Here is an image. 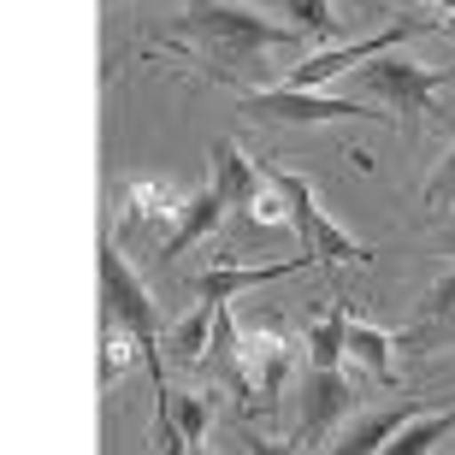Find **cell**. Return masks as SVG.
Listing matches in <instances>:
<instances>
[{
	"label": "cell",
	"instance_id": "1",
	"mask_svg": "<svg viewBox=\"0 0 455 455\" xmlns=\"http://www.w3.org/2000/svg\"><path fill=\"white\" fill-rule=\"evenodd\" d=\"M178 42H196L207 66L220 77H243V71H260V53L272 48H302L307 30L302 24H278V18L254 12V6H236V0H189L178 24H172Z\"/></svg>",
	"mask_w": 455,
	"mask_h": 455
},
{
	"label": "cell",
	"instance_id": "2",
	"mask_svg": "<svg viewBox=\"0 0 455 455\" xmlns=\"http://www.w3.org/2000/svg\"><path fill=\"white\" fill-rule=\"evenodd\" d=\"M260 166H267V178L278 189H284V202H290V225L302 231V249H314L320 260H361L367 267L372 260V249L361 243V236H349V225H338L331 213L320 207V189L307 184L302 172H290V166H278V160H267V154H254Z\"/></svg>",
	"mask_w": 455,
	"mask_h": 455
},
{
	"label": "cell",
	"instance_id": "3",
	"mask_svg": "<svg viewBox=\"0 0 455 455\" xmlns=\"http://www.w3.org/2000/svg\"><path fill=\"white\" fill-rule=\"evenodd\" d=\"M243 113L260 124H331V118H372V124H396L390 107H361L349 95H320V89H243Z\"/></svg>",
	"mask_w": 455,
	"mask_h": 455
},
{
	"label": "cell",
	"instance_id": "4",
	"mask_svg": "<svg viewBox=\"0 0 455 455\" xmlns=\"http://www.w3.org/2000/svg\"><path fill=\"white\" fill-rule=\"evenodd\" d=\"M101 307H107V320H118V325H131L136 338L148 343V372H154V385H160V314H154V296H148V284L136 278V267L124 260V249H118L113 236H101Z\"/></svg>",
	"mask_w": 455,
	"mask_h": 455
},
{
	"label": "cell",
	"instance_id": "5",
	"mask_svg": "<svg viewBox=\"0 0 455 455\" xmlns=\"http://www.w3.org/2000/svg\"><path fill=\"white\" fill-rule=\"evenodd\" d=\"M443 84H455V66L438 71V66H414V60H403V53L390 48V60H361L355 66V89H367V95H379V101L390 107L396 118H420L432 113V95H443Z\"/></svg>",
	"mask_w": 455,
	"mask_h": 455
},
{
	"label": "cell",
	"instance_id": "6",
	"mask_svg": "<svg viewBox=\"0 0 455 455\" xmlns=\"http://www.w3.org/2000/svg\"><path fill=\"white\" fill-rule=\"evenodd\" d=\"M236 355H243V372H249V390H260V396H278V385H284L290 372V325L278 307H254V314H236Z\"/></svg>",
	"mask_w": 455,
	"mask_h": 455
},
{
	"label": "cell",
	"instance_id": "7",
	"mask_svg": "<svg viewBox=\"0 0 455 455\" xmlns=\"http://www.w3.org/2000/svg\"><path fill=\"white\" fill-rule=\"evenodd\" d=\"M426 30H443V24H438V18H396V24H390V30H379V36H361V42H343V48L307 53L302 66L290 71V84H296V89H320V84H331V77H343L349 66L372 60V53H390L403 36H426Z\"/></svg>",
	"mask_w": 455,
	"mask_h": 455
},
{
	"label": "cell",
	"instance_id": "8",
	"mask_svg": "<svg viewBox=\"0 0 455 455\" xmlns=\"http://www.w3.org/2000/svg\"><path fill=\"white\" fill-rule=\"evenodd\" d=\"M355 414V385L343 367H307L302 372V443H325L338 432V420Z\"/></svg>",
	"mask_w": 455,
	"mask_h": 455
},
{
	"label": "cell",
	"instance_id": "9",
	"mask_svg": "<svg viewBox=\"0 0 455 455\" xmlns=\"http://www.w3.org/2000/svg\"><path fill=\"white\" fill-rule=\"evenodd\" d=\"M184 189L172 184V178H131V184L118 189V213H124V236L136 231H172L178 213H184Z\"/></svg>",
	"mask_w": 455,
	"mask_h": 455
},
{
	"label": "cell",
	"instance_id": "10",
	"mask_svg": "<svg viewBox=\"0 0 455 455\" xmlns=\"http://www.w3.org/2000/svg\"><path fill=\"white\" fill-rule=\"evenodd\" d=\"M231 207H236V196L220 184V178H213L207 189H196V196L184 202V213H178V225L166 231V243L154 249V254H160V267H166V260H178L184 249H196L202 236H213V231H220V220L231 213Z\"/></svg>",
	"mask_w": 455,
	"mask_h": 455
},
{
	"label": "cell",
	"instance_id": "11",
	"mask_svg": "<svg viewBox=\"0 0 455 455\" xmlns=\"http://www.w3.org/2000/svg\"><path fill=\"white\" fill-rule=\"evenodd\" d=\"M314 260H320V254L302 249V254H284V260H267V267H213V272H202V278H196V296H207V302H225V296H236V290L296 278V272H307Z\"/></svg>",
	"mask_w": 455,
	"mask_h": 455
},
{
	"label": "cell",
	"instance_id": "12",
	"mask_svg": "<svg viewBox=\"0 0 455 455\" xmlns=\"http://www.w3.org/2000/svg\"><path fill=\"white\" fill-rule=\"evenodd\" d=\"M207 420H213V408H207V396H196V390H166L160 396V438H166V450H189V443L207 438Z\"/></svg>",
	"mask_w": 455,
	"mask_h": 455
},
{
	"label": "cell",
	"instance_id": "13",
	"mask_svg": "<svg viewBox=\"0 0 455 455\" xmlns=\"http://www.w3.org/2000/svg\"><path fill=\"white\" fill-rule=\"evenodd\" d=\"M349 296H338V302L325 307V314H314V320L302 325V343H307V367H343V355H349Z\"/></svg>",
	"mask_w": 455,
	"mask_h": 455
},
{
	"label": "cell",
	"instance_id": "14",
	"mask_svg": "<svg viewBox=\"0 0 455 455\" xmlns=\"http://www.w3.org/2000/svg\"><path fill=\"white\" fill-rule=\"evenodd\" d=\"M420 414V403H396V408H379V414H367V420H349V432H343L331 450L338 455H367V450H385L396 432H403L408 420Z\"/></svg>",
	"mask_w": 455,
	"mask_h": 455
},
{
	"label": "cell",
	"instance_id": "15",
	"mask_svg": "<svg viewBox=\"0 0 455 455\" xmlns=\"http://www.w3.org/2000/svg\"><path fill=\"white\" fill-rule=\"evenodd\" d=\"M349 361L355 367H367V379H379V385H396V338L390 331H379V325L367 320H349Z\"/></svg>",
	"mask_w": 455,
	"mask_h": 455
},
{
	"label": "cell",
	"instance_id": "16",
	"mask_svg": "<svg viewBox=\"0 0 455 455\" xmlns=\"http://www.w3.org/2000/svg\"><path fill=\"white\" fill-rule=\"evenodd\" d=\"M213 320H220V302H196V314H184V320L172 325V361L178 367H207V349H213Z\"/></svg>",
	"mask_w": 455,
	"mask_h": 455
},
{
	"label": "cell",
	"instance_id": "17",
	"mask_svg": "<svg viewBox=\"0 0 455 455\" xmlns=\"http://www.w3.org/2000/svg\"><path fill=\"white\" fill-rule=\"evenodd\" d=\"M450 432H455V403L450 408H432V414H414V420L385 443V455H426V450H438Z\"/></svg>",
	"mask_w": 455,
	"mask_h": 455
},
{
	"label": "cell",
	"instance_id": "18",
	"mask_svg": "<svg viewBox=\"0 0 455 455\" xmlns=\"http://www.w3.org/2000/svg\"><path fill=\"white\" fill-rule=\"evenodd\" d=\"M136 355H148V343L136 338L131 325L107 320V331H101V385H118V379L131 372V361H136Z\"/></svg>",
	"mask_w": 455,
	"mask_h": 455
},
{
	"label": "cell",
	"instance_id": "19",
	"mask_svg": "<svg viewBox=\"0 0 455 455\" xmlns=\"http://www.w3.org/2000/svg\"><path fill=\"white\" fill-rule=\"evenodd\" d=\"M284 6L296 12V24H302L307 36H320V42H338L343 36V18H338L331 0H284Z\"/></svg>",
	"mask_w": 455,
	"mask_h": 455
},
{
	"label": "cell",
	"instance_id": "20",
	"mask_svg": "<svg viewBox=\"0 0 455 455\" xmlns=\"http://www.w3.org/2000/svg\"><path fill=\"white\" fill-rule=\"evenodd\" d=\"M455 320V267L443 272L438 284L420 296V307H414V325H450Z\"/></svg>",
	"mask_w": 455,
	"mask_h": 455
},
{
	"label": "cell",
	"instance_id": "21",
	"mask_svg": "<svg viewBox=\"0 0 455 455\" xmlns=\"http://www.w3.org/2000/svg\"><path fill=\"white\" fill-rule=\"evenodd\" d=\"M426 207H432V213H455V142L438 160V172L426 178Z\"/></svg>",
	"mask_w": 455,
	"mask_h": 455
},
{
	"label": "cell",
	"instance_id": "22",
	"mask_svg": "<svg viewBox=\"0 0 455 455\" xmlns=\"http://www.w3.org/2000/svg\"><path fill=\"white\" fill-rule=\"evenodd\" d=\"M438 24H443V36H455V0H443V18H438Z\"/></svg>",
	"mask_w": 455,
	"mask_h": 455
},
{
	"label": "cell",
	"instance_id": "23",
	"mask_svg": "<svg viewBox=\"0 0 455 455\" xmlns=\"http://www.w3.org/2000/svg\"><path fill=\"white\" fill-rule=\"evenodd\" d=\"M432 6H438V0H432Z\"/></svg>",
	"mask_w": 455,
	"mask_h": 455
}]
</instances>
